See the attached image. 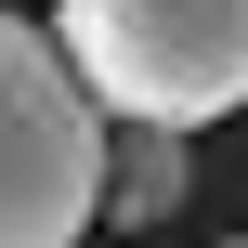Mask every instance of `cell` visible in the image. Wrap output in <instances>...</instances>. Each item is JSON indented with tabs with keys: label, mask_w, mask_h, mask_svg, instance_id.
<instances>
[{
	"label": "cell",
	"mask_w": 248,
	"mask_h": 248,
	"mask_svg": "<svg viewBox=\"0 0 248 248\" xmlns=\"http://www.w3.org/2000/svg\"><path fill=\"white\" fill-rule=\"evenodd\" d=\"M196 196V131H157V118H118L105 131V222H170Z\"/></svg>",
	"instance_id": "3"
},
{
	"label": "cell",
	"mask_w": 248,
	"mask_h": 248,
	"mask_svg": "<svg viewBox=\"0 0 248 248\" xmlns=\"http://www.w3.org/2000/svg\"><path fill=\"white\" fill-rule=\"evenodd\" d=\"M52 39L105 118L209 131L248 105V0H65Z\"/></svg>",
	"instance_id": "1"
},
{
	"label": "cell",
	"mask_w": 248,
	"mask_h": 248,
	"mask_svg": "<svg viewBox=\"0 0 248 248\" xmlns=\"http://www.w3.org/2000/svg\"><path fill=\"white\" fill-rule=\"evenodd\" d=\"M105 222V105L52 26L0 13V248H78Z\"/></svg>",
	"instance_id": "2"
},
{
	"label": "cell",
	"mask_w": 248,
	"mask_h": 248,
	"mask_svg": "<svg viewBox=\"0 0 248 248\" xmlns=\"http://www.w3.org/2000/svg\"><path fill=\"white\" fill-rule=\"evenodd\" d=\"M235 248H248V235H235Z\"/></svg>",
	"instance_id": "4"
}]
</instances>
